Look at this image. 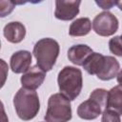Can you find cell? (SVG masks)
Instances as JSON below:
<instances>
[{
  "label": "cell",
  "mask_w": 122,
  "mask_h": 122,
  "mask_svg": "<svg viewBox=\"0 0 122 122\" xmlns=\"http://www.w3.org/2000/svg\"><path fill=\"white\" fill-rule=\"evenodd\" d=\"M60 52V46L53 38L46 37L38 40L34 46L32 53L36 59V65L44 71H51Z\"/></svg>",
  "instance_id": "obj_3"
},
{
  "label": "cell",
  "mask_w": 122,
  "mask_h": 122,
  "mask_svg": "<svg viewBox=\"0 0 122 122\" xmlns=\"http://www.w3.org/2000/svg\"><path fill=\"white\" fill-rule=\"evenodd\" d=\"M71 100L62 93H53L48 100L46 122H69L71 119Z\"/></svg>",
  "instance_id": "obj_4"
},
{
  "label": "cell",
  "mask_w": 122,
  "mask_h": 122,
  "mask_svg": "<svg viewBox=\"0 0 122 122\" xmlns=\"http://www.w3.org/2000/svg\"><path fill=\"white\" fill-rule=\"evenodd\" d=\"M45 78H46V71H44L37 65H35L30 68L26 72L22 74L20 81L23 88L35 91L43 84Z\"/></svg>",
  "instance_id": "obj_7"
},
{
  "label": "cell",
  "mask_w": 122,
  "mask_h": 122,
  "mask_svg": "<svg viewBox=\"0 0 122 122\" xmlns=\"http://www.w3.org/2000/svg\"><path fill=\"white\" fill-rule=\"evenodd\" d=\"M57 84L60 93L71 101L76 99L83 87V77L80 69L72 66L64 67L58 73Z\"/></svg>",
  "instance_id": "obj_2"
},
{
  "label": "cell",
  "mask_w": 122,
  "mask_h": 122,
  "mask_svg": "<svg viewBox=\"0 0 122 122\" xmlns=\"http://www.w3.org/2000/svg\"><path fill=\"white\" fill-rule=\"evenodd\" d=\"M3 34L5 38L13 44L20 43L26 36V28L25 26L18 21H12L8 23L3 30Z\"/></svg>",
  "instance_id": "obj_10"
},
{
  "label": "cell",
  "mask_w": 122,
  "mask_h": 122,
  "mask_svg": "<svg viewBox=\"0 0 122 122\" xmlns=\"http://www.w3.org/2000/svg\"><path fill=\"white\" fill-rule=\"evenodd\" d=\"M116 80H117V83L119 84V86L122 87V70L119 71L117 76H116Z\"/></svg>",
  "instance_id": "obj_21"
},
{
  "label": "cell",
  "mask_w": 122,
  "mask_h": 122,
  "mask_svg": "<svg viewBox=\"0 0 122 122\" xmlns=\"http://www.w3.org/2000/svg\"><path fill=\"white\" fill-rule=\"evenodd\" d=\"M116 6L120 10H122V1H116Z\"/></svg>",
  "instance_id": "obj_22"
},
{
  "label": "cell",
  "mask_w": 122,
  "mask_h": 122,
  "mask_svg": "<svg viewBox=\"0 0 122 122\" xmlns=\"http://www.w3.org/2000/svg\"><path fill=\"white\" fill-rule=\"evenodd\" d=\"M105 63V55L99 52H92L85 61L83 68L84 70L92 75H97Z\"/></svg>",
  "instance_id": "obj_14"
},
{
  "label": "cell",
  "mask_w": 122,
  "mask_h": 122,
  "mask_svg": "<svg viewBox=\"0 0 122 122\" xmlns=\"http://www.w3.org/2000/svg\"><path fill=\"white\" fill-rule=\"evenodd\" d=\"M13 106L20 119L23 121L33 119L40 110V101L37 92L22 87L13 97Z\"/></svg>",
  "instance_id": "obj_1"
},
{
  "label": "cell",
  "mask_w": 122,
  "mask_h": 122,
  "mask_svg": "<svg viewBox=\"0 0 122 122\" xmlns=\"http://www.w3.org/2000/svg\"><path fill=\"white\" fill-rule=\"evenodd\" d=\"M119 27L118 19L110 11L98 13L92 21V29L100 36H111L114 34Z\"/></svg>",
  "instance_id": "obj_5"
},
{
  "label": "cell",
  "mask_w": 122,
  "mask_h": 122,
  "mask_svg": "<svg viewBox=\"0 0 122 122\" xmlns=\"http://www.w3.org/2000/svg\"><path fill=\"white\" fill-rule=\"evenodd\" d=\"M101 122H121L120 115L112 110H105L102 112Z\"/></svg>",
  "instance_id": "obj_18"
},
{
  "label": "cell",
  "mask_w": 122,
  "mask_h": 122,
  "mask_svg": "<svg viewBox=\"0 0 122 122\" xmlns=\"http://www.w3.org/2000/svg\"><path fill=\"white\" fill-rule=\"evenodd\" d=\"M80 0H56L55 1V18L62 21L73 19L79 13Z\"/></svg>",
  "instance_id": "obj_6"
},
{
  "label": "cell",
  "mask_w": 122,
  "mask_h": 122,
  "mask_svg": "<svg viewBox=\"0 0 122 122\" xmlns=\"http://www.w3.org/2000/svg\"><path fill=\"white\" fill-rule=\"evenodd\" d=\"M96 5L99 6L101 9L103 10H110L112 9L113 6L116 5V1H110V0H103V1H95Z\"/></svg>",
  "instance_id": "obj_20"
},
{
  "label": "cell",
  "mask_w": 122,
  "mask_h": 122,
  "mask_svg": "<svg viewBox=\"0 0 122 122\" xmlns=\"http://www.w3.org/2000/svg\"><path fill=\"white\" fill-rule=\"evenodd\" d=\"M109 49L112 53L116 56L122 57V37L121 35H116L110 39L109 41Z\"/></svg>",
  "instance_id": "obj_17"
},
{
  "label": "cell",
  "mask_w": 122,
  "mask_h": 122,
  "mask_svg": "<svg viewBox=\"0 0 122 122\" xmlns=\"http://www.w3.org/2000/svg\"><path fill=\"white\" fill-rule=\"evenodd\" d=\"M103 109L94 100L89 98L82 102L77 108V114L81 119L93 120L102 114Z\"/></svg>",
  "instance_id": "obj_9"
},
{
  "label": "cell",
  "mask_w": 122,
  "mask_h": 122,
  "mask_svg": "<svg viewBox=\"0 0 122 122\" xmlns=\"http://www.w3.org/2000/svg\"><path fill=\"white\" fill-rule=\"evenodd\" d=\"M121 37H122V35H121Z\"/></svg>",
  "instance_id": "obj_23"
},
{
  "label": "cell",
  "mask_w": 122,
  "mask_h": 122,
  "mask_svg": "<svg viewBox=\"0 0 122 122\" xmlns=\"http://www.w3.org/2000/svg\"><path fill=\"white\" fill-rule=\"evenodd\" d=\"M108 92L105 89H95L93 90L91 94L90 98L94 100L96 103L100 105V107L103 109V112L107 108V101H108Z\"/></svg>",
  "instance_id": "obj_16"
},
{
  "label": "cell",
  "mask_w": 122,
  "mask_h": 122,
  "mask_svg": "<svg viewBox=\"0 0 122 122\" xmlns=\"http://www.w3.org/2000/svg\"><path fill=\"white\" fill-rule=\"evenodd\" d=\"M106 110H112L122 115V87L117 85L108 92Z\"/></svg>",
  "instance_id": "obj_13"
},
{
  "label": "cell",
  "mask_w": 122,
  "mask_h": 122,
  "mask_svg": "<svg viewBox=\"0 0 122 122\" xmlns=\"http://www.w3.org/2000/svg\"><path fill=\"white\" fill-rule=\"evenodd\" d=\"M119 62L113 56H105V63L101 71L96 75L98 79L109 81L117 76L119 72Z\"/></svg>",
  "instance_id": "obj_12"
},
{
  "label": "cell",
  "mask_w": 122,
  "mask_h": 122,
  "mask_svg": "<svg viewBox=\"0 0 122 122\" xmlns=\"http://www.w3.org/2000/svg\"><path fill=\"white\" fill-rule=\"evenodd\" d=\"M32 61L31 53L29 51H15L10 59V66L14 73H24L30 68Z\"/></svg>",
  "instance_id": "obj_8"
},
{
  "label": "cell",
  "mask_w": 122,
  "mask_h": 122,
  "mask_svg": "<svg viewBox=\"0 0 122 122\" xmlns=\"http://www.w3.org/2000/svg\"><path fill=\"white\" fill-rule=\"evenodd\" d=\"M92 48L85 44H77L71 46L68 50V58L69 60L76 65V66H83L87 58L92 53Z\"/></svg>",
  "instance_id": "obj_11"
},
{
  "label": "cell",
  "mask_w": 122,
  "mask_h": 122,
  "mask_svg": "<svg viewBox=\"0 0 122 122\" xmlns=\"http://www.w3.org/2000/svg\"><path fill=\"white\" fill-rule=\"evenodd\" d=\"M15 7L14 2L12 1H1L0 2V16L5 17L10 14Z\"/></svg>",
  "instance_id": "obj_19"
},
{
  "label": "cell",
  "mask_w": 122,
  "mask_h": 122,
  "mask_svg": "<svg viewBox=\"0 0 122 122\" xmlns=\"http://www.w3.org/2000/svg\"><path fill=\"white\" fill-rule=\"evenodd\" d=\"M92 22L88 17H80L74 20L69 29V34L71 36H85L92 30Z\"/></svg>",
  "instance_id": "obj_15"
}]
</instances>
